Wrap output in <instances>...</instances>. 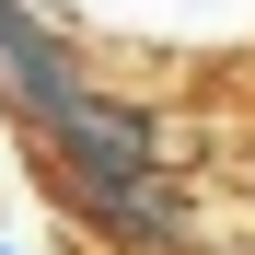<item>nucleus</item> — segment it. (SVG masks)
<instances>
[{"instance_id":"nucleus-1","label":"nucleus","mask_w":255,"mask_h":255,"mask_svg":"<svg viewBox=\"0 0 255 255\" xmlns=\"http://www.w3.org/2000/svg\"><path fill=\"white\" fill-rule=\"evenodd\" d=\"M47 186L105 255H186L197 244V186L186 174H70V162H47Z\"/></svg>"},{"instance_id":"nucleus-3","label":"nucleus","mask_w":255,"mask_h":255,"mask_svg":"<svg viewBox=\"0 0 255 255\" xmlns=\"http://www.w3.org/2000/svg\"><path fill=\"white\" fill-rule=\"evenodd\" d=\"M186 255H197V244H186Z\"/></svg>"},{"instance_id":"nucleus-2","label":"nucleus","mask_w":255,"mask_h":255,"mask_svg":"<svg viewBox=\"0 0 255 255\" xmlns=\"http://www.w3.org/2000/svg\"><path fill=\"white\" fill-rule=\"evenodd\" d=\"M70 93H81L70 23H47L35 0H0V116H12V128H47Z\"/></svg>"}]
</instances>
